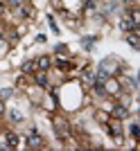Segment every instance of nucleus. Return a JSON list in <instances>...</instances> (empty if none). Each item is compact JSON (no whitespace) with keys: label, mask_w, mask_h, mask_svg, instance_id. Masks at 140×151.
Here are the masks:
<instances>
[{"label":"nucleus","mask_w":140,"mask_h":151,"mask_svg":"<svg viewBox=\"0 0 140 151\" xmlns=\"http://www.w3.org/2000/svg\"><path fill=\"white\" fill-rule=\"evenodd\" d=\"M124 2H134V0H124Z\"/></svg>","instance_id":"obj_15"},{"label":"nucleus","mask_w":140,"mask_h":151,"mask_svg":"<svg viewBox=\"0 0 140 151\" xmlns=\"http://www.w3.org/2000/svg\"><path fill=\"white\" fill-rule=\"evenodd\" d=\"M34 63H36L41 70H48V68H50V57H41L38 61H34Z\"/></svg>","instance_id":"obj_2"},{"label":"nucleus","mask_w":140,"mask_h":151,"mask_svg":"<svg viewBox=\"0 0 140 151\" xmlns=\"http://www.w3.org/2000/svg\"><path fill=\"white\" fill-rule=\"evenodd\" d=\"M36 83H38V86H43V88L48 86V75H45V70H41V72L36 75Z\"/></svg>","instance_id":"obj_3"},{"label":"nucleus","mask_w":140,"mask_h":151,"mask_svg":"<svg viewBox=\"0 0 140 151\" xmlns=\"http://www.w3.org/2000/svg\"><path fill=\"white\" fill-rule=\"evenodd\" d=\"M127 113H129V111L124 106H115L113 108V115H115V117H127Z\"/></svg>","instance_id":"obj_7"},{"label":"nucleus","mask_w":140,"mask_h":151,"mask_svg":"<svg viewBox=\"0 0 140 151\" xmlns=\"http://www.w3.org/2000/svg\"><path fill=\"white\" fill-rule=\"evenodd\" d=\"M0 41H2V36H0Z\"/></svg>","instance_id":"obj_16"},{"label":"nucleus","mask_w":140,"mask_h":151,"mask_svg":"<svg viewBox=\"0 0 140 151\" xmlns=\"http://www.w3.org/2000/svg\"><path fill=\"white\" fill-rule=\"evenodd\" d=\"M118 90H120V88H118V83H115V81H108V86H106V93L115 95V93H118Z\"/></svg>","instance_id":"obj_10"},{"label":"nucleus","mask_w":140,"mask_h":151,"mask_svg":"<svg viewBox=\"0 0 140 151\" xmlns=\"http://www.w3.org/2000/svg\"><path fill=\"white\" fill-rule=\"evenodd\" d=\"M5 113V104H2V99H0V115Z\"/></svg>","instance_id":"obj_14"},{"label":"nucleus","mask_w":140,"mask_h":151,"mask_svg":"<svg viewBox=\"0 0 140 151\" xmlns=\"http://www.w3.org/2000/svg\"><path fill=\"white\" fill-rule=\"evenodd\" d=\"M127 41H129V45H131V47H136V50H138V47H140L138 34H129V36H127Z\"/></svg>","instance_id":"obj_4"},{"label":"nucleus","mask_w":140,"mask_h":151,"mask_svg":"<svg viewBox=\"0 0 140 151\" xmlns=\"http://www.w3.org/2000/svg\"><path fill=\"white\" fill-rule=\"evenodd\" d=\"M27 147H30V149H41V147H43V138L36 135V133H30V138H27Z\"/></svg>","instance_id":"obj_1"},{"label":"nucleus","mask_w":140,"mask_h":151,"mask_svg":"<svg viewBox=\"0 0 140 151\" xmlns=\"http://www.w3.org/2000/svg\"><path fill=\"white\" fill-rule=\"evenodd\" d=\"M131 135H134V138L138 135V124H131Z\"/></svg>","instance_id":"obj_13"},{"label":"nucleus","mask_w":140,"mask_h":151,"mask_svg":"<svg viewBox=\"0 0 140 151\" xmlns=\"http://www.w3.org/2000/svg\"><path fill=\"white\" fill-rule=\"evenodd\" d=\"M54 126H57V133L61 135V138H64L66 133H68V124H66V122H57Z\"/></svg>","instance_id":"obj_5"},{"label":"nucleus","mask_w":140,"mask_h":151,"mask_svg":"<svg viewBox=\"0 0 140 151\" xmlns=\"http://www.w3.org/2000/svg\"><path fill=\"white\" fill-rule=\"evenodd\" d=\"M34 68H36V63H34V61H27L25 65H23V72H25V75H30V72H34Z\"/></svg>","instance_id":"obj_8"},{"label":"nucleus","mask_w":140,"mask_h":151,"mask_svg":"<svg viewBox=\"0 0 140 151\" xmlns=\"http://www.w3.org/2000/svg\"><path fill=\"white\" fill-rule=\"evenodd\" d=\"M129 18H131V23H134V25H138V23H140V14L136 12V9H131V12H129Z\"/></svg>","instance_id":"obj_9"},{"label":"nucleus","mask_w":140,"mask_h":151,"mask_svg":"<svg viewBox=\"0 0 140 151\" xmlns=\"http://www.w3.org/2000/svg\"><path fill=\"white\" fill-rule=\"evenodd\" d=\"M9 117H12L14 122H23V115H20L18 111H12V113H9Z\"/></svg>","instance_id":"obj_11"},{"label":"nucleus","mask_w":140,"mask_h":151,"mask_svg":"<svg viewBox=\"0 0 140 151\" xmlns=\"http://www.w3.org/2000/svg\"><path fill=\"white\" fill-rule=\"evenodd\" d=\"M18 145V135L16 133H7V147H16Z\"/></svg>","instance_id":"obj_6"},{"label":"nucleus","mask_w":140,"mask_h":151,"mask_svg":"<svg viewBox=\"0 0 140 151\" xmlns=\"http://www.w3.org/2000/svg\"><path fill=\"white\" fill-rule=\"evenodd\" d=\"M7 5H9V7H20V5H23V0H7Z\"/></svg>","instance_id":"obj_12"}]
</instances>
